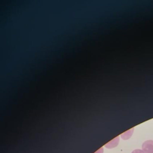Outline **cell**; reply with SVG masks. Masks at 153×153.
Instances as JSON below:
<instances>
[{"label": "cell", "mask_w": 153, "mask_h": 153, "mask_svg": "<svg viewBox=\"0 0 153 153\" xmlns=\"http://www.w3.org/2000/svg\"><path fill=\"white\" fill-rule=\"evenodd\" d=\"M142 148L145 153H153V140H149L143 142Z\"/></svg>", "instance_id": "obj_1"}, {"label": "cell", "mask_w": 153, "mask_h": 153, "mask_svg": "<svg viewBox=\"0 0 153 153\" xmlns=\"http://www.w3.org/2000/svg\"><path fill=\"white\" fill-rule=\"evenodd\" d=\"M119 142V136L116 137L115 138L113 139L110 142H108L105 145V146L107 148H112L114 147H116Z\"/></svg>", "instance_id": "obj_2"}, {"label": "cell", "mask_w": 153, "mask_h": 153, "mask_svg": "<svg viewBox=\"0 0 153 153\" xmlns=\"http://www.w3.org/2000/svg\"><path fill=\"white\" fill-rule=\"evenodd\" d=\"M133 130H134V128H131V129H130V130L126 131V132L122 133L121 134V138L124 140H127V139H129L131 136V135L133 134Z\"/></svg>", "instance_id": "obj_3"}, {"label": "cell", "mask_w": 153, "mask_h": 153, "mask_svg": "<svg viewBox=\"0 0 153 153\" xmlns=\"http://www.w3.org/2000/svg\"><path fill=\"white\" fill-rule=\"evenodd\" d=\"M131 153H145L141 149H135Z\"/></svg>", "instance_id": "obj_4"}, {"label": "cell", "mask_w": 153, "mask_h": 153, "mask_svg": "<svg viewBox=\"0 0 153 153\" xmlns=\"http://www.w3.org/2000/svg\"><path fill=\"white\" fill-rule=\"evenodd\" d=\"M103 148L102 147V148H99L96 152H94V153H103Z\"/></svg>", "instance_id": "obj_5"}]
</instances>
